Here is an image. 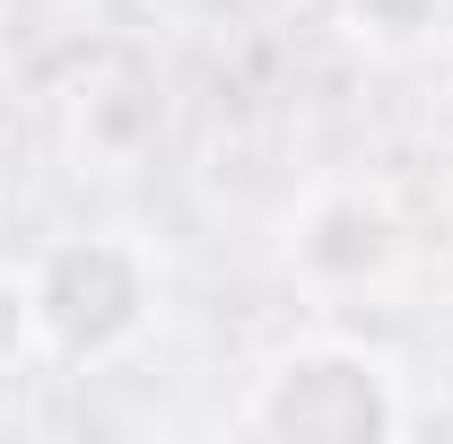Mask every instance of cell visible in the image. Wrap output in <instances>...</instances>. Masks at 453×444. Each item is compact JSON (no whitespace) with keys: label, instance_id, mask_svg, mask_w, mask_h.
Segmentation results:
<instances>
[{"label":"cell","instance_id":"cell-1","mask_svg":"<svg viewBox=\"0 0 453 444\" xmlns=\"http://www.w3.org/2000/svg\"><path fill=\"white\" fill-rule=\"evenodd\" d=\"M235 436L253 444H401L410 436V392L401 366L366 340H288L262 357L253 392L235 401Z\"/></svg>","mask_w":453,"mask_h":444},{"label":"cell","instance_id":"cell-2","mask_svg":"<svg viewBox=\"0 0 453 444\" xmlns=\"http://www.w3.org/2000/svg\"><path fill=\"white\" fill-rule=\"evenodd\" d=\"M27 279H35V323H44L53 366L131 357L157 332V305H166V271L131 226H79V235L44 244L27 262Z\"/></svg>","mask_w":453,"mask_h":444},{"label":"cell","instance_id":"cell-3","mask_svg":"<svg viewBox=\"0 0 453 444\" xmlns=\"http://www.w3.org/2000/svg\"><path fill=\"white\" fill-rule=\"evenodd\" d=\"M280 262L305 296H366V287H393L410 262V218L384 183L366 174H332L314 183L280 226Z\"/></svg>","mask_w":453,"mask_h":444},{"label":"cell","instance_id":"cell-4","mask_svg":"<svg viewBox=\"0 0 453 444\" xmlns=\"http://www.w3.org/2000/svg\"><path fill=\"white\" fill-rule=\"evenodd\" d=\"M332 18L375 61H418L453 35V0H332Z\"/></svg>","mask_w":453,"mask_h":444},{"label":"cell","instance_id":"cell-5","mask_svg":"<svg viewBox=\"0 0 453 444\" xmlns=\"http://www.w3.org/2000/svg\"><path fill=\"white\" fill-rule=\"evenodd\" d=\"M44 357V323H35V279L18 262H0V366Z\"/></svg>","mask_w":453,"mask_h":444}]
</instances>
